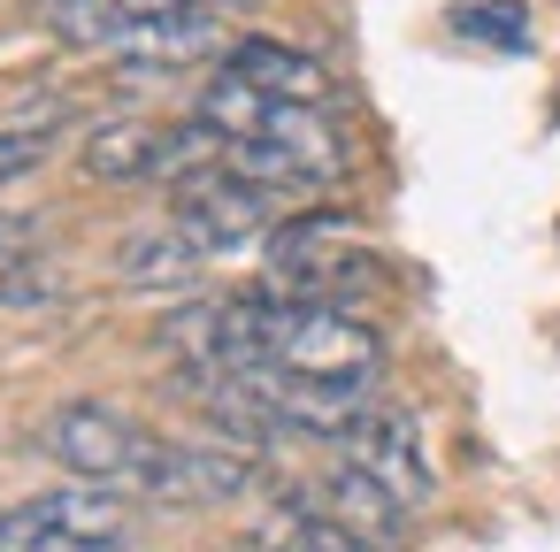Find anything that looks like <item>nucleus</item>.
<instances>
[{
  "instance_id": "f03ea898",
  "label": "nucleus",
  "mask_w": 560,
  "mask_h": 552,
  "mask_svg": "<svg viewBox=\"0 0 560 552\" xmlns=\"http://www.w3.org/2000/svg\"><path fill=\"white\" fill-rule=\"evenodd\" d=\"M376 368H384V338H376L361 315L277 300L269 376H284V384H323V391H369Z\"/></svg>"
},
{
  "instance_id": "f8f14e48",
  "label": "nucleus",
  "mask_w": 560,
  "mask_h": 552,
  "mask_svg": "<svg viewBox=\"0 0 560 552\" xmlns=\"http://www.w3.org/2000/svg\"><path fill=\"white\" fill-rule=\"evenodd\" d=\"M0 552H131V544H93V537L47 521L39 498H24V506H0Z\"/></svg>"
},
{
  "instance_id": "4468645a",
  "label": "nucleus",
  "mask_w": 560,
  "mask_h": 552,
  "mask_svg": "<svg viewBox=\"0 0 560 552\" xmlns=\"http://www.w3.org/2000/svg\"><path fill=\"white\" fill-rule=\"evenodd\" d=\"M0 300H9V307H24V300H62V284L47 277V269H9V277H0Z\"/></svg>"
},
{
  "instance_id": "7ed1b4c3",
  "label": "nucleus",
  "mask_w": 560,
  "mask_h": 552,
  "mask_svg": "<svg viewBox=\"0 0 560 552\" xmlns=\"http://www.w3.org/2000/svg\"><path fill=\"white\" fill-rule=\"evenodd\" d=\"M269 300L292 307H346V292L376 284V254H361V238L338 215H300L269 238Z\"/></svg>"
},
{
  "instance_id": "9d476101",
  "label": "nucleus",
  "mask_w": 560,
  "mask_h": 552,
  "mask_svg": "<svg viewBox=\"0 0 560 552\" xmlns=\"http://www.w3.org/2000/svg\"><path fill=\"white\" fill-rule=\"evenodd\" d=\"M246 552H376V544H361L353 529H338L315 498H284L277 514H261L246 529Z\"/></svg>"
},
{
  "instance_id": "6e6552de",
  "label": "nucleus",
  "mask_w": 560,
  "mask_h": 552,
  "mask_svg": "<svg viewBox=\"0 0 560 552\" xmlns=\"http://www.w3.org/2000/svg\"><path fill=\"white\" fill-rule=\"evenodd\" d=\"M223 70H231V78H246V85H254V93H269V101L330 108V70H323L315 55L284 47V39H238V47H223Z\"/></svg>"
},
{
  "instance_id": "9b49d317",
  "label": "nucleus",
  "mask_w": 560,
  "mask_h": 552,
  "mask_svg": "<svg viewBox=\"0 0 560 552\" xmlns=\"http://www.w3.org/2000/svg\"><path fill=\"white\" fill-rule=\"evenodd\" d=\"M116 277L139 284V292H185V284L200 277V254H192L177 231H147V238H124Z\"/></svg>"
},
{
  "instance_id": "ddd939ff",
  "label": "nucleus",
  "mask_w": 560,
  "mask_h": 552,
  "mask_svg": "<svg viewBox=\"0 0 560 552\" xmlns=\"http://www.w3.org/2000/svg\"><path fill=\"white\" fill-rule=\"evenodd\" d=\"M47 162V131H0V185H16Z\"/></svg>"
},
{
  "instance_id": "dca6fc26",
  "label": "nucleus",
  "mask_w": 560,
  "mask_h": 552,
  "mask_svg": "<svg viewBox=\"0 0 560 552\" xmlns=\"http://www.w3.org/2000/svg\"><path fill=\"white\" fill-rule=\"evenodd\" d=\"M208 16H231V9H254V0H200Z\"/></svg>"
},
{
  "instance_id": "423d86ee",
  "label": "nucleus",
  "mask_w": 560,
  "mask_h": 552,
  "mask_svg": "<svg viewBox=\"0 0 560 552\" xmlns=\"http://www.w3.org/2000/svg\"><path fill=\"white\" fill-rule=\"evenodd\" d=\"M238 491H254V460H246L238 445H177V437H162L154 460L139 468V483H131L124 498H154V506H223V498H238Z\"/></svg>"
},
{
  "instance_id": "f257e3e1",
  "label": "nucleus",
  "mask_w": 560,
  "mask_h": 552,
  "mask_svg": "<svg viewBox=\"0 0 560 552\" xmlns=\"http://www.w3.org/2000/svg\"><path fill=\"white\" fill-rule=\"evenodd\" d=\"M192 124H208L223 146H261V154H277V162L292 169V185H300V192H315V185H338V177H346V139H338L330 108L269 101V93H254V85H246V78H231V70H215V78L200 85Z\"/></svg>"
},
{
  "instance_id": "2eb2a0df",
  "label": "nucleus",
  "mask_w": 560,
  "mask_h": 552,
  "mask_svg": "<svg viewBox=\"0 0 560 552\" xmlns=\"http://www.w3.org/2000/svg\"><path fill=\"white\" fill-rule=\"evenodd\" d=\"M39 231H47L39 215H0V261H16V254H32V246H39Z\"/></svg>"
},
{
  "instance_id": "0eeeda50",
  "label": "nucleus",
  "mask_w": 560,
  "mask_h": 552,
  "mask_svg": "<svg viewBox=\"0 0 560 552\" xmlns=\"http://www.w3.org/2000/svg\"><path fill=\"white\" fill-rule=\"evenodd\" d=\"M338 453H346L369 483H384L407 514H415V506L430 498V483H438V475H430V453H422L415 414H407V407H392V399H376V407L353 422V437H346Z\"/></svg>"
},
{
  "instance_id": "20e7f679",
  "label": "nucleus",
  "mask_w": 560,
  "mask_h": 552,
  "mask_svg": "<svg viewBox=\"0 0 560 552\" xmlns=\"http://www.w3.org/2000/svg\"><path fill=\"white\" fill-rule=\"evenodd\" d=\"M39 437H47V453H55L78 483H101V491H131L139 468H147L154 445H162L139 414H124V407H108V399H62Z\"/></svg>"
},
{
  "instance_id": "39448f33",
  "label": "nucleus",
  "mask_w": 560,
  "mask_h": 552,
  "mask_svg": "<svg viewBox=\"0 0 560 552\" xmlns=\"http://www.w3.org/2000/svg\"><path fill=\"white\" fill-rule=\"evenodd\" d=\"M269 208H277V192L231 177L223 162H215V169H192V177L170 185V231H177L200 261H208V254H238V246H254V238L269 231Z\"/></svg>"
},
{
  "instance_id": "1a4fd4ad",
  "label": "nucleus",
  "mask_w": 560,
  "mask_h": 552,
  "mask_svg": "<svg viewBox=\"0 0 560 552\" xmlns=\"http://www.w3.org/2000/svg\"><path fill=\"white\" fill-rule=\"evenodd\" d=\"M315 506H323V514H330L338 529H353L361 544H376V552H384V544H399V529H407V506H399V498H392L384 483H369V475H361L353 460H338V468L323 475Z\"/></svg>"
}]
</instances>
